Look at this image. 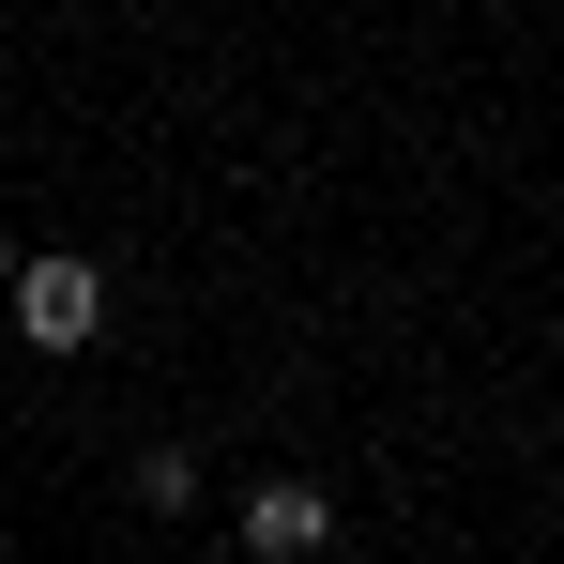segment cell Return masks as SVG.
<instances>
[{"label":"cell","instance_id":"6da1fadb","mask_svg":"<svg viewBox=\"0 0 564 564\" xmlns=\"http://www.w3.org/2000/svg\"><path fill=\"white\" fill-rule=\"evenodd\" d=\"M336 550V488L321 473H260L245 488V564H321Z\"/></svg>","mask_w":564,"mask_h":564},{"label":"cell","instance_id":"7a4b0ae2","mask_svg":"<svg viewBox=\"0 0 564 564\" xmlns=\"http://www.w3.org/2000/svg\"><path fill=\"white\" fill-rule=\"evenodd\" d=\"M15 336H31V351H93L107 336V275L93 260H31V275H15Z\"/></svg>","mask_w":564,"mask_h":564},{"label":"cell","instance_id":"3957f363","mask_svg":"<svg viewBox=\"0 0 564 564\" xmlns=\"http://www.w3.org/2000/svg\"><path fill=\"white\" fill-rule=\"evenodd\" d=\"M122 503H138V519H184V503H198V458H184V443H138V458H122Z\"/></svg>","mask_w":564,"mask_h":564},{"label":"cell","instance_id":"277c9868","mask_svg":"<svg viewBox=\"0 0 564 564\" xmlns=\"http://www.w3.org/2000/svg\"><path fill=\"white\" fill-rule=\"evenodd\" d=\"M15 275H31V245H15V229H0V305H15Z\"/></svg>","mask_w":564,"mask_h":564}]
</instances>
